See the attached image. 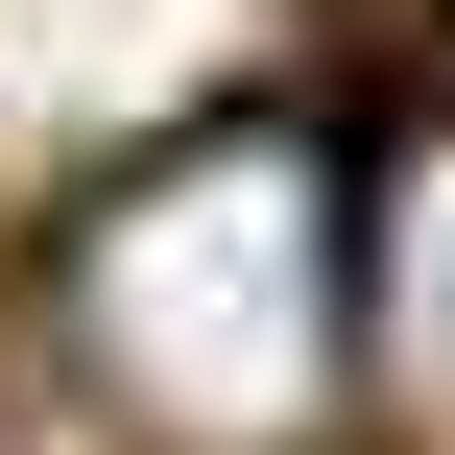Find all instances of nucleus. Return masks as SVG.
Returning a JSON list of instances; mask_svg holds the SVG:
<instances>
[{
    "instance_id": "f257e3e1",
    "label": "nucleus",
    "mask_w": 455,
    "mask_h": 455,
    "mask_svg": "<svg viewBox=\"0 0 455 455\" xmlns=\"http://www.w3.org/2000/svg\"><path fill=\"white\" fill-rule=\"evenodd\" d=\"M336 144L312 120H216V144H144L96 216H72V360L144 455H312L336 432Z\"/></svg>"
}]
</instances>
